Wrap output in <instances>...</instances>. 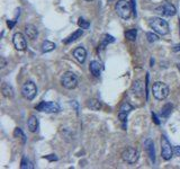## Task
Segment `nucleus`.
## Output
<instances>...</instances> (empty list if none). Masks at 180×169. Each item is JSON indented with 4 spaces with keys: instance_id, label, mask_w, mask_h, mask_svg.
Here are the masks:
<instances>
[{
    "instance_id": "f257e3e1",
    "label": "nucleus",
    "mask_w": 180,
    "mask_h": 169,
    "mask_svg": "<svg viewBox=\"0 0 180 169\" xmlns=\"http://www.w3.org/2000/svg\"><path fill=\"white\" fill-rule=\"evenodd\" d=\"M149 26L159 35H167L169 33V24L160 17H153L149 20Z\"/></svg>"
},
{
    "instance_id": "f03ea898",
    "label": "nucleus",
    "mask_w": 180,
    "mask_h": 169,
    "mask_svg": "<svg viewBox=\"0 0 180 169\" xmlns=\"http://www.w3.org/2000/svg\"><path fill=\"white\" fill-rule=\"evenodd\" d=\"M116 13H117V15H118L121 18L123 19H129L131 18V16H132V7H131V5H129L128 3H127L126 0H118L117 3H116Z\"/></svg>"
},
{
    "instance_id": "7ed1b4c3",
    "label": "nucleus",
    "mask_w": 180,
    "mask_h": 169,
    "mask_svg": "<svg viewBox=\"0 0 180 169\" xmlns=\"http://www.w3.org/2000/svg\"><path fill=\"white\" fill-rule=\"evenodd\" d=\"M152 94L158 100H163L169 96V87L164 82L156 81L152 86Z\"/></svg>"
},
{
    "instance_id": "20e7f679",
    "label": "nucleus",
    "mask_w": 180,
    "mask_h": 169,
    "mask_svg": "<svg viewBox=\"0 0 180 169\" xmlns=\"http://www.w3.org/2000/svg\"><path fill=\"white\" fill-rule=\"evenodd\" d=\"M61 83L64 88L71 90V89H74L75 87L78 86V78L73 72L68 71V72H65L64 75L62 76Z\"/></svg>"
},
{
    "instance_id": "39448f33",
    "label": "nucleus",
    "mask_w": 180,
    "mask_h": 169,
    "mask_svg": "<svg viewBox=\"0 0 180 169\" xmlns=\"http://www.w3.org/2000/svg\"><path fill=\"white\" fill-rule=\"evenodd\" d=\"M139 158H140V153L134 148H126L123 151V153H122V159L129 165H133L135 162H137Z\"/></svg>"
},
{
    "instance_id": "423d86ee",
    "label": "nucleus",
    "mask_w": 180,
    "mask_h": 169,
    "mask_svg": "<svg viewBox=\"0 0 180 169\" xmlns=\"http://www.w3.org/2000/svg\"><path fill=\"white\" fill-rule=\"evenodd\" d=\"M23 96L28 100H33L37 94V87L33 81H26L22 88Z\"/></svg>"
},
{
    "instance_id": "0eeeda50",
    "label": "nucleus",
    "mask_w": 180,
    "mask_h": 169,
    "mask_svg": "<svg viewBox=\"0 0 180 169\" xmlns=\"http://www.w3.org/2000/svg\"><path fill=\"white\" fill-rule=\"evenodd\" d=\"M173 148L164 135L161 137V156L164 160H170L173 155Z\"/></svg>"
},
{
    "instance_id": "6e6552de",
    "label": "nucleus",
    "mask_w": 180,
    "mask_h": 169,
    "mask_svg": "<svg viewBox=\"0 0 180 169\" xmlns=\"http://www.w3.org/2000/svg\"><path fill=\"white\" fill-rule=\"evenodd\" d=\"M36 110L45 113H57L60 110V106L57 103L54 102H42L36 106Z\"/></svg>"
},
{
    "instance_id": "1a4fd4ad",
    "label": "nucleus",
    "mask_w": 180,
    "mask_h": 169,
    "mask_svg": "<svg viewBox=\"0 0 180 169\" xmlns=\"http://www.w3.org/2000/svg\"><path fill=\"white\" fill-rule=\"evenodd\" d=\"M13 43H14L15 48L18 50V51H24V50H26V48H27L26 38H25V36L22 34V33H16V34L14 35Z\"/></svg>"
},
{
    "instance_id": "9d476101",
    "label": "nucleus",
    "mask_w": 180,
    "mask_h": 169,
    "mask_svg": "<svg viewBox=\"0 0 180 169\" xmlns=\"http://www.w3.org/2000/svg\"><path fill=\"white\" fill-rule=\"evenodd\" d=\"M156 13L161 14V15H163V16H175L176 13H177V10H176L175 6L171 5V3H163L162 6H160V7H158L156 8Z\"/></svg>"
},
{
    "instance_id": "9b49d317",
    "label": "nucleus",
    "mask_w": 180,
    "mask_h": 169,
    "mask_svg": "<svg viewBox=\"0 0 180 169\" xmlns=\"http://www.w3.org/2000/svg\"><path fill=\"white\" fill-rule=\"evenodd\" d=\"M133 110V106L129 103L127 102H124L123 104L121 105V107H119V110H118V117L122 122H125L127 118V115H128V113Z\"/></svg>"
},
{
    "instance_id": "f8f14e48",
    "label": "nucleus",
    "mask_w": 180,
    "mask_h": 169,
    "mask_svg": "<svg viewBox=\"0 0 180 169\" xmlns=\"http://www.w3.org/2000/svg\"><path fill=\"white\" fill-rule=\"evenodd\" d=\"M144 148L146 152H148V156L150 158V160L152 162H155V151H154V144H153V141L151 139H146L144 142Z\"/></svg>"
},
{
    "instance_id": "ddd939ff",
    "label": "nucleus",
    "mask_w": 180,
    "mask_h": 169,
    "mask_svg": "<svg viewBox=\"0 0 180 169\" xmlns=\"http://www.w3.org/2000/svg\"><path fill=\"white\" fill-rule=\"evenodd\" d=\"M73 56H74V59L79 62V63H85L86 61V58H87V51L86 48H82V46H79L77 48L73 51Z\"/></svg>"
},
{
    "instance_id": "4468645a",
    "label": "nucleus",
    "mask_w": 180,
    "mask_h": 169,
    "mask_svg": "<svg viewBox=\"0 0 180 169\" xmlns=\"http://www.w3.org/2000/svg\"><path fill=\"white\" fill-rule=\"evenodd\" d=\"M1 93H3V96H5L6 98H8V99H11V98H14V96H15L14 88L7 82H3V85H1Z\"/></svg>"
},
{
    "instance_id": "2eb2a0df",
    "label": "nucleus",
    "mask_w": 180,
    "mask_h": 169,
    "mask_svg": "<svg viewBox=\"0 0 180 169\" xmlns=\"http://www.w3.org/2000/svg\"><path fill=\"white\" fill-rule=\"evenodd\" d=\"M25 33H26L27 37L30 38V40H35L38 36V31L34 25L28 24L25 26Z\"/></svg>"
},
{
    "instance_id": "dca6fc26",
    "label": "nucleus",
    "mask_w": 180,
    "mask_h": 169,
    "mask_svg": "<svg viewBox=\"0 0 180 169\" xmlns=\"http://www.w3.org/2000/svg\"><path fill=\"white\" fill-rule=\"evenodd\" d=\"M27 127H28L30 132H32V133H34V132L37 131V129H38V120H37V117H36V116H34V115L30 116L28 121H27Z\"/></svg>"
},
{
    "instance_id": "f3484780",
    "label": "nucleus",
    "mask_w": 180,
    "mask_h": 169,
    "mask_svg": "<svg viewBox=\"0 0 180 169\" xmlns=\"http://www.w3.org/2000/svg\"><path fill=\"white\" fill-rule=\"evenodd\" d=\"M90 72L95 76V77H99L100 72H101V65L99 61H91L90 62Z\"/></svg>"
},
{
    "instance_id": "a211bd4d",
    "label": "nucleus",
    "mask_w": 180,
    "mask_h": 169,
    "mask_svg": "<svg viewBox=\"0 0 180 169\" xmlns=\"http://www.w3.org/2000/svg\"><path fill=\"white\" fill-rule=\"evenodd\" d=\"M132 91L133 94L136 95V96H142L143 95V85L140 80H135L132 85Z\"/></svg>"
},
{
    "instance_id": "6ab92c4d",
    "label": "nucleus",
    "mask_w": 180,
    "mask_h": 169,
    "mask_svg": "<svg viewBox=\"0 0 180 169\" xmlns=\"http://www.w3.org/2000/svg\"><path fill=\"white\" fill-rule=\"evenodd\" d=\"M87 106L92 110H100L102 107L101 102H99L98 99H95V98L89 99L88 102H87Z\"/></svg>"
},
{
    "instance_id": "aec40b11",
    "label": "nucleus",
    "mask_w": 180,
    "mask_h": 169,
    "mask_svg": "<svg viewBox=\"0 0 180 169\" xmlns=\"http://www.w3.org/2000/svg\"><path fill=\"white\" fill-rule=\"evenodd\" d=\"M82 34H84V31H82V28H81V30L75 31V32L73 33L72 35H70L67 40H64V43L69 44V43H71V42H74L75 40H78L79 37H81V36H82Z\"/></svg>"
},
{
    "instance_id": "412c9836",
    "label": "nucleus",
    "mask_w": 180,
    "mask_h": 169,
    "mask_svg": "<svg viewBox=\"0 0 180 169\" xmlns=\"http://www.w3.org/2000/svg\"><path fill=\"white\" fill-rule=\"evenodd\" d=\"M54 48H55V44L51 41H44L43 43H42V51L43 52H51L53 51Z\"/></svg>"
},
{
    "instance_id": "4be33fe9",
    "label": "nucleus",
    "mask_w": 180,
    "mask_h": 169,
    "mask_svg": "<svg viewBox=\"0 0 180 169\" xmlns=\"http://www.w3.org/2000/svg\"><path fill=\"white\" fill-rule=\"evenodd\" d=\"M172 110V105L171 104H166L161 110V115L162 117H168L170 115V113Z\"/></svg>"
},
{
    "instance_id": "5701e85b",
    "label": "nucleus",
    "mask_w": 180,
    "mask_h": 169,
    "mask_svg": "<svg viewBox=\"0 0 180 169\" xmlns=\"http://www.w3.org/2000/svg\"><path fill=\"white\" fill-rule=\"evenodd\" d=\"M136 35H137V31L135 28H132V30L127 31L125 32V37L129 41H135L136 40Z\"/></svg>"
},
{
    "instance_id": "b1692460",
    "label": "nucleus",
    "mask_w": 180,
    "mask_h": 169,
    "mask_svg": "<svg viewBox=\"0 0 180 169\" xmlns=\"http://www.w3.org/2000/svg\"><path fill=\"white\" fill-rule=\"evenodd\" d=\"M20 168L22 169H33L34 168V166H33V164L28 160V159L23 158L22 164H20Z\"/></svg>"
},
{
    "instance_id": "393cba45",
    "label": "nucleus",
    "mask_w": 180,
    "mask_h": 169,
    "mask_svg": "<svg viewBox=\"0 0 180 169\" xmlns=\"http://www.w3.org/2000/svg\"><path fill=\"white\" fill-rule=\"evenodd\" d=\"M14 135H15L16 138H20V139L23 140V143L26 142V138H25L24 133H23L22 130L19 129V127H17V129L15 130V132H14Z\"/></svg>"
},
{
    "instance_id": "a878e982",
    "label": "nucleus",
    "mask_w": 180,
    "mask_h": 169,
    "mask_svg": "<svg viewBox=\"0 0 180 169\" xmlns=\"http://www.w3.org/2000/svg\"><path fill=\"white\" fill-rule=\"evenodd\" d=\"M78 25L80 26V28H82V30H87V28H89V26H90L89 22H87L86 19H84V18H79Z\"/></svg>"
},
{
    "instance_id": "bb28decb",
    "label": "nucleus",
    "mask_w": 180,
    "mask_h": 169,
    "mask_svg": "<svg viewBox=\"0 0 180 169\" xmlns=\"http://www.w3.org/2000/svg\"><path fill=\"white\" fill-rule=\"evenodd\" d=\"M115 38L113 36H110V35H104V38H102V46L107 45L108 43H113Z\"/></svg>"
},
{
    "instance_id": "cd10ccee",
    "label": "nucleus",
    "mask_w": 180,
    "mask_h": 169,
    "mask_svg": "<svg viewBox=\"0 0 180 169\" xmlns=\"http://www.w3.org/2000/svg\"><path fill=\"white\" fill-rule=\"evenodd\" d=\"M146 37H148V41L150 43H153V42L159 41V36L156 34H153V33H146Z\"/></svg>"
},
{
    "instance_id": "c85d7f7f",
    "label": "nucleus",
    "mask_w": 180,
    "mask_h": 169,
    "mask_svg": "<svg viewBox=\"0 0 180 169\" xmlns=\"http://www.w3.org/2000/svg\"><path fill=\"white\" fill-rule=\"evenodd\" d=\"M45 158L46 159H48V160H51V161H53V160H57V158L55 157V155H50V156H45Z\"/></svg>"
},
{
    "instance_id": "c756f323",
    "label": "nucleus",
    "mask_w": 180,
    "mask_h": 169,
    "mask_svg": "<svg viewBox=\"0 0 180 169\" xmlns=\"http://www.w3.org/2000/svg\"><path fill=\"white\" fill-rule=\"evenodd\" d=\"M0 67L1 68H5L6 67V65H7V62H6V60H5V58H0Z\"/></svg>"
},
{
    "instance_id": "7c9ffc66",
    "label": "nucleus",
    "mask_w": 180,
    "mask_h": 169,
    "mask_svg": "<svg viewBox=\"0 0 180 169\" xmlns=\"http://www.w3.org/2000/svg\"><path fill=\"white\" fill-rule=\"evenodd\" d=\"M173 152H175L176 156L180 157V147H175V149H173Z\"/></svg>"
},
{
    "instance_id": "2f4dec72",
    "label": "nucleus",
    "mask_w": 180,
    "mask_h": 169,
    "mask_svg": "<svg viewBox=\"0 0 180 169\" xmlns=\"http://www.w3.org/2000/svg\"><path fill=\"white\" fill-rule=\"evenodd\" d=\"M129 5H131V7H132L133 13L136 15V13H135V0H131V3H129Z\"/></svg>"
},
{
    "instance_id": "473e14b6",
    "label": "nucleus",
    "mask_w": 180,
    "mask_h": 169,
    "mask_svg": "<svg viewBox=\"0 0 180 169\" xmlns=\"http://www.w3.org/2000/svg\"><path fill=\"white\" fill-rule=\"evenodd\" d=\"M152 117H153V121H154V123L155 124H160V122H159V120H158V117H156V115L155 114H152Z\"/></svg>"
},
{
    "instance_id": "72a5a7b5",
    "label": "nucleus",
    "mask_w": 180,
    "mask_h": 169,
    "mask_svg": "<svg viewBox=\"0 0 180 169\" xmlns=\"http://www.w3.org/2000/svg\"><path fill=\"white\" fill-rule=\"evenodd\" d=\"M178 50H180V45H177V46H176L175 51H178Z\"/></svg>"
},
{
    "instance_id": "f704fd0d",
    "label": "nucleus",
    "mask_w": 180,
    "mask_h": 169,
    "mask_svg": "<svg viewBox=\"0 0 180 169\" xmlns=\"http://www.w3.org/2000/svg\"><path fill=\"white\" fill-rule=\"evenodd\" d=\"M86 1H92V0H86Z\"/></svg>"
},
{
    "instance_id": "c9c22d12",
    "label": "nucleus",
    "mask_w": 180,
    "mask_h": 169,
    "mask_svg": "<svg viewBox=\"0 0 180 169\" xmlns=\"http://www.w3.org/2000/svg\"><path fill=\"white\" fill-rule=\"evenodd\" d=\"M179 70H180V65H179Z\"/></svg>"
},
{
    "instance_id": "e433bc0d",
    "label": "nucleus",
    "mask_w": 180,
    "mask_h": 169,
    "mask_svg": "<svg viewBox=\"0 0 180 169\" xmlns=\"http://www.w3.org/2000/svg\"><path fill=\"white\" fill-rule=\"evenodd\" d=\"M110 1H112V0H110Z\"/></svg>"
}]
</instances>
